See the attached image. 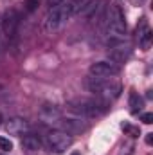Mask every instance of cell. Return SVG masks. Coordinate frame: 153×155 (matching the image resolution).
Segmentation results:
<instances>
[{
  "mask_svg": "<svg viewBox=\"0 0 153 155\" xmlns=\"http://www.w3.org/2000/svg\"><path fill=\"white\" fill-rule=\"evenodd\" d=\"M86 88L97 96H101L105 101L115 99L121 94V83L115 81L114 78H97L90 76L86 79Z\"/></svg>",
  "mask_w": 153,
  "mask_h": 155,
  "instance_id": "cell-1",
  "label": "cell"
},
{
  "mask_svg": "<svg viewBox=\"0 0 153 155\" xmlns=\"http://www.w3.org/2000/svg\"><path fill=\"white\" fill-rule=\"evenodd\" d=\"M103 20H105V27H106L108 40H124L126 22H124L122 11L117 5H110L106 9V15L103 16Z\"/></svg>",
  "mask_w": 153,
  "mask_h": 155,
  "instance_id": "cell-2",
  "label": "cell"
},
{
  "mask_svg": "<svg viewBox=\"0 0 153 155\" xmlns=\"http://www.w3.org/2000/svg\"><path fill=\"white\" fill-rule=\"evenodd\" d=\"M70 15H74V13H72V5L69 4V0H63L60 5L50 7L47 11V16H45L47 29H58V27H61L69 20Z\"/></svg>",
  "mask_w": 153,
  "mask_h": 155,
  "instance_id": "cell-3",
  "label": "cell"
},
{
  "mask_svg": "<svg viewBox=\"0 0 153 155\" xmlns=\"http://www.w3.org/2000/svg\"><path fill=\"white\" fill-rule=\"evenodd\" d=\"M43 144L54 153H63L72 144V137H70V134H67L63 130H50L45 134Z\"/></svg>",
  "mask_w": 153,
  "mask_h": 155,
  "instance_id": "cell-4",
  "label": "cell"
},
{
  "mask_svg": "<svg viewBox=\"0 0 153 155\" xmlns=\"http://www.w3.org/2000/svg\"><path fill=\"white\" fill-rule=\"evenodd\" d=\"M106 101H96V99H85V97H79L69 103V108L72 112H76L79 116H97L99 112H103L106 107Z\"/></svg>",
  "mask_w": 153,
  "mask_h": 155,
  "instance_id": "cell-5",
  "label": "cell"
},
{
  "mask_svg": "<svg viewBox=\"0 0 153 155\" xmlns=\"http://www.w3.org/2000/svg\"><path fill=\"white\" fill-rule=\"evenodd\" d=\"M18 22H20V16L15 9H9L4 18H2V31L7 38H15L16 35V29H18Z\"/></svg>",
  "mask_w": 153,
  "mask_h": 155,
  "instance_id": "cell-6",
  "label": "cell"
},
{
  "mask_svg": "<svg viewBox=\"0 0 153 155\" xmlns=\"http://www.w3.org/2000/svg\"><path fill=\"white\" fill-rule=\"evenodd\" d=\"M117 74V67H114L108 61H96L90 65V76L97 78H112Z\"/></svg>",
  "mask_w": 153,
  "mask_h": 155,
  "instance_id": "cell-7",
  "label": "cell"
},
{
  "mask_svg": "<svg viewBox=\"0 0 153 155\" xmlns=\"http://www.w3.org/2000/svg\"><path fill=\"white\" fill-rule=\"evenodd\" d=\"M5 130L9 132V134H13V135H24V134H27V132H31V124L25 121V119H20V117H13V119H9V123L5 124Z\"/></svg>",
  "mask_w": 153,
  "mask_h": 155,
  "instance_id": "cell-8",
  "label": "cell"
},
{
  "mask_svg": "<svg viewBox=\"0 0 153 155\" xmlns=\"http://www.w3.org/2000/svg\"><path fill=\"white\" fill-rule=\"evenodd\" d=\"M40 119L47 124L49 123H58V121H61V114L54 105H43L40 108Z\"/></svg>",
  "mask_w": 153,
  "mask_h": 155,
  "instance_id": "cell-9",
  "label": "cell"
},
{
  "mask_svg": "<svg viewBox=\"0 0 153 155\" xmlns=\"http://www.w3.org/2000/svg\"><path fill=\"white\" fill-rule=\"evenodd\" d=\"M22 146H24L25 150H29V152H38L40 146H41V141L38 139V135L27 132V134L22 135Z\"/></svg>",
  "mask_w": 153,
  "mask_h": 155,
  "instance_id": "cell-10",
  "label": "cell"
},
{
  "mask_svg": "<svg viewBox=\"0 0 153 155\" xmlns=\"http://www.w3.org/2000/svg\"><path fill=\"white\" fill-rule=\"evenodd\" d=\"M63 123V132H67V134H76V132H81L85 126H83V123L81 121H77V119H63L61 121Z\"/></svg>",
  "mask_w": 153,
  "mask_h": 155,
  "instance_id": "cell-11",
  "label": "cell"
},
{
  "mask_svg": "<svg viewBox=\"0 0 153 155\" xmlns=\"http://www.w3.org/2000/svg\"><path fill=\"white\" fill-rule=\"evenodd\" d=\"M130 107H132V112H133V114H137V112L142 108V99H141V96H139L135 90L130 92Z\"/></svg>",
  "mask_w": 153,
  "mask_h": 155,
  "instance_id": "cell-12",
  "label": "cell"
},
{
  "mask_svg": "<svg viewBox=\"0 0 153 155\" xmlns=\"http://www.w3.org/2000/svg\"><path fill=\"white\" fill-rule=\"evenodd\" d=\"M150 41H151V31H146L144 35H141V47L142 49H148Z\"/></svg>",
  "mask_w": 153,
  "mask_h": 155,
  "instance_id": "cell-13",
  "label": "cell"
},
{
  "mask_svg": "<svg viewBox=\"0 0 153 155\" xmlns=\"http://www.w3.org/2000/svg\"><path fill=\"white\" fill-rule=\"evenodd\" d=\"M0 150H4V152L13 150V143H11L7 137H0Z\"/></svg>",
  "mask_w": 153,
  "mask_h": 155,
  "instance_id": "cell-14",
  "label": "cell"
},
{
  "mask_svg": "<svg viewBox=\"0 0 153 155\" xmlns=\"http://www.w3.org/2000/svg\"><path fill=\"white\" fill-rule=\"evenodd\" d=\"M86 2H88V0H69V4L72 5V13H77V11H79Z\"/></svg>",
  "mask_w": 153,
  "mask_h": 155,
  "instance_id": "cell-15",
  "label": "cell"
},
{
  "mask_svg": "<svg viewBox=\"0 0 153 155\" xmlns=\"http://www.w3.org/2000/svg\"><path fill=\"white\" fill-rule=\"evenodd\" d=\"M141 121H142L144 124H151V123H153V114H151V112L142 114V116H141Z\"/></svg>",
  "mask_w": 153,
  "mask_h": 155,
  "instance_id": "cell-16",
  "label": "cell"
},
{
  "mask_svg": "<svg viewBox=\"0 0 153 155\" xmlns=\"http://www.w3.org/2000/svg\"><path fill=\"white\" fill-rule=\"evenodd\" d=\"M122 130L130 132V134H132V137H137V135H139V130H137V128H133V126H130V124H122Z\"/></svg>",
  "mask_w": 153,
  "mask_h": 155,
  "instance_id": "cell-17",
  "label": "cell"
},
{
  "mask_svg": "<svg viewBox=\"0 0 153 155\" xmlns=\"http://www.w3.org/2000/svg\"><path fill=\"white\" fill-rule=\"evenodd\" d=\"M36 7H38V0H27L25 2V9L27 11H34Z\"/></svg>",
  "mask_w": 153,
  "mask_h": 155,
  "instance_id": "cell-18",
  "label": "cell"
},
{
  "mask_svg": "<svg viewBox=\"0 0 153 155\" xmlns=\"http://www.w3.org/2000/svg\"><path fill=\"white\" fill-rule=\"evenodd\" d=\"M61 2H63V0H49V2H47V5H49V9H50V7H56V5H60Z\"/></svg>",
  "mask_w": 153,
  "mask_h": 155,
  "instance_id": "cell-19",
  "label": "cell"
},
{
  "mask_svg": "<svg viewBox=\"0 0 153 155\" xmlns=\"http://www.w3.org/2000/svg\"><path fill=\"white\" fill-rule=\"evenodd\" d=\"M146 143H148V144L153 143V134H148V135H146Z\"/></svg>",
  "mask_w": 153,
  "mask_h": 155,
  "instance_id": "cell-20",
  "label": "cell"
},
{
  "mask_svg": "<svg viewBox=\"0 0 153 155\" xmlns=\"http://www.w3.org/2000/svg\"><path fill=\"white\" fill-rule=\"evenodd\" d=\"M72 155H79V153H77V152H74V153H72Z\"/></svg>",
  "mask_w": 153,
  "mask_h": 155,
  "instance_id": "cell-21",
  "label": "cell"
}]
</instances>
